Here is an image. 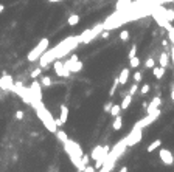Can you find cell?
Wrapping results in <instances>:
<instances>
[{
  "instance_id": "277c9868",
  "label": "cell",
  "mask_w": 174,
  "mask_h": 172,
  "mask_svg": "<svg viewBox=\"0 0 174 172\" xmlns=\"http://www.w3.org/2000/svg\"><path fill=\"white\" fill-rule=\"evenodd\" d=\"M48 45H50V40H48L47 37L41 39L39 42H37V45L33 48V50L28 53V56H26L28 62H36V61H39V57L42 56V53H45V50L48 48Z\"/></svg>"
},
{
  "instance_id": "836d02e7",
  "label": "cell",
  "mask_w": 174,
  "mask_h": 172,
  "mask_svg": "<svg viewBox=\"0 0 174 172\" xmlns=\"http://www.w3.org/2000/svg\"><path fill=\"white\" fill-rule=\"evenodd\" d=\"M137 90H140V88H138V82H135V84L132 85V87L129 88V95H132V96H134L135 93H137Z\"/></svg>"
},
{
  "instance_id": "2e32d148",
  "label": "cell",
  "mask_w": 174,
  "mask_h": 172,
  "mask_svg": "<svg viewBox=\"0 0 174 172\" xmlns=\"http://www.w3.org/2000/svg\"><path fill=\"white\" fill-rule=\"evenodd\" d=\"M165 70H166L165 67H160V65L159 67H154V68H152V74H154L155 79L160 81L163 76H165Z\"/></svg>"
},
{
  "instance_id": "d6a6232c",
  "label": "cell",
  "mask_w": 174,
  "mask_h": 172,
  "mask_svg": "<svg viewBox=\"0 0 174 172\" xmlns=\"http://www.w3.org/2000/svg\"><path fill=\"white\" fill-rule=\"evenodd\" d=\"M81 163H83V166L86 168V166L90 163V155H86V154H84L83 157H81Z\"/></svg>"
},
{
  "instance_id": "e575fe53",
  "label": "cell",
  "mask_w": 174,
  "mask_h": 172,
  "mask_svg": "<svg viewBox=\"0 0 174 172\" xmlns=\"http://www.w3.org/2000/svg\"><path fill=\"white\" fill-rule=\"evenodd\" d=\"M141 79H143V78H141V71L137 70V71L134 73V81H135V82H141Z\"/></svg>"
},
{
  "instance_id": "8d00e7d4",
  "label": "cell",
  "mask_w": 174,
  "mask_h": 172,
  "mask_svg": "<svg viewBox=\"0 0 174 172\" xmlns=\"http://www.w3.org/2000/svg\"><path fill=\"white\" fill-rule=\"evenodd\" d=\"M24 112H22V110H17V112H16V118H17V120H24Z\"/></svg>"
},
{
  "instance_id": "1f68e13d",
  "label": "cell",
  "mask_w": 174,
  "mask_h": 172,
  "mask_svg": "<svg viewBox=\"0 0 174 172\" xmlns=\"http://www.w3.org/2000/svg\"><path fill=\"white\" fill-rule=\"evenodd\" d=\"M151 92V85L149 84H143V87L140 88V93L141 95H146V93H149Z\"/></svg>"
},
{
  "instance_id": "b9f144b4",
  "label": "cell",
  "mask_w": 174,
  "mask_h": 172,
  "mask_svg": "<svg viewBox=\"0 0 174 172\" xmlns=\"http://www.w3.org/2000/svg\"><path fill=\"white\" fill-rule=\"evenodd\" d=\"M128 171H129V169H128V166H123V168H121V169H120L118 172H128Z\"/></svg>"
},
{
  "instance_id": "e0dca14e",
  "label": "cell",
  "mask_w": 174,
  "mask_h": 172,
  "mask_svg": "<svg viewBox=\"0 0 174 172\" xmlns=\"http://www.w3.org/2000/svg\"><path fill=\"white\" fill-rule=\"evenodd\" d=\"M59 120L62 121V124H65L67 120H68V107L65 105V104L61 105V115H59Z\"/></svg>"
},
{
  "instance_id": "52a82bcc",
  "label": "cell",
  "mask_w": 174,
  "mask_h": 172,
  "mask_svg": "<svg viewBox=\"0 0 174 172\" xmlns=\"http://www.w3.org/2000/svg\"><path fill=\"white\" fill-rule=\"evenodd\" d=\"M53 68H54V73L58 74L59 78H70V74H72V71H68L67 68L64 67V62H62V59H56L53 64Z\"/></svg>"
},
{
  "instance_id": "ab89813d",
  "label": "cell",
  "mask_w": 174,
  "mask_h": 172,
  "mask_svg": "<svg viewBox=\"0 0 174 172\" xmlns=\"http://www.w3.org/2000/svg\"><path fill=\"white\" fill-rule=\"evenodd\" d=\"M170 53H171V55H170V59H171V61H173V64H174V45L171 47V50H170Z\"/></svg>"
},
{
  "instance_id": "f546056e",
  "label": "cell",
  "mask_w": 174,
  "mask_h": 172,
  "mask_svg": "<svg viewBox=\"0 0 174 172\" xmlns=\"http://www.w3.org/2000/svg\"><path fill=\"white\" fill-rule=\"evenodd\" d=\"M145 67H146V68H154V67H155V61H154L152 57H148V59L145 61Z\"/></svg>"
},
{
  "instance_id": "603a6c76",
  "label": "cell",
  "mask_w": 174,
  "mask_h": 172,
  "mask_svg": "<svg viewBox=\"0 0 174 172\" xmlns=\"http://www.w3.org/2000/svg\"><path fill=\"white\" fill-rule=\"evenodd\" d=\"M160 146H162V139H154L148 146V152H154V150H157Z\"/></svg>"
},
{
  "instance_id": "30bf717a",
  "label": "cell",
  "mask_w": 174,
  "mask_h": 172,
  "mask_svg": "<svg viewBox=\"0 0 174 172\" xmlns=\"http://www.w3.org/2000/svg\"><path fill=\"white\" fill-rule=\"evenodd\" d=\"M64 67L67 68L68 71H72V73H78V71H81V70H83L84 64L81 62V61H76V62H73L72 59H68V61H65V62H64Z\"/></svg>"
},
{
  "instance_id": "ac0fdd59",
  "label": "cell",
  "mask_w": 174,
  "mask_h": 172,
  "mask_svg": "<svg viewBox=\"0 0 174 172\" xmlns=\"http://www.w3.org/2000/svg\"><path fill=\"white\" fill-rule=\"evenodd\" d=\"M130 103H132V95H126V96H123V101H121V104H120V105H121V110H126L128 109V107L130 105Z\"/></svg>"
},
{
  "instance_id": "5bb4252c",
  "label": "cell",
  "mask_w": 174,
  "mask_h": 172,
  "mask_svg": "<svg viewBox=\"0 0 174 172\" xmlns=\"http://www.w3.org/2000/svg\"><path fill=\"white\" fill-rule=\"evenodd\" d=\"M129 74H130V70H129L128 67H126V68H123V70H121V73H120V76H118V79H120V84H121V85L128 84Z\"/></svg>"
},
{
  "instance_id": "8fae6325",
  "label": "cell",
  "mask_w": 174,
  "mask_h": 172,
  "mask_svg": "<svg viewBox=\"0 0 174 172\" xmlns=\"http://www.w3.org/2000/svg\"><path fill=\"white\" fill-rule=\"evenodd\" d=\"M0 88L2 90H8V92H13L14 88V82H13V78L5 74L3 78H0Z\"/></svg>"
},
{
  "instance_id": "83f0119b",
  "label": "cell",
  "mask_w": 174,
  "mask_h": 172,
  "mask_svg": "<svg viewBox=\"0 0 174 172\" xmlns=\"http://www.w3.org/2000/svg\"><path fill=\"white\" fill-rule=\"evenodd\" d=\"M42 67H37V68H34V70H33V71H31V74H30V76L33 78V79H36V78H39L41 76V74H42Z\"/></svg>"
},
{
  "instance_id": "74e56055",
  "label": "cell",
  "mask_w": 174,
  "mask_h": 172,
  "mask_svg": "<svg viewBox=\"0 0 174 172\" xmlns=\"http://www.w3.org/2000/svg\"><path fill=\"white\" fill-rule=\"evenodd\" d=\"M112 105H113V103H111V101H109V103H106V104H104V112H107V113H109V110H111Z\"/></svg>"
},
{
  "instance_id": "d590c367",
  "label": "cell",
  "mask_w": 174,
  "mask_h": 172,
  "mask_svg": "<svg viewBox=\"0 0 174 172\" xmlns=\"http://www.w3.org/2000/svg\"><path fill=\"white\" fill-rule=\"evenodd\" d=\"M83 172H96V169H95V166H92V164H87L86 168H84V171Z\"/></svg>"
},
{
  "instance_id": "ffe728a7",
  "label": "cell",
  "mask_w": 174,
  "mask_h": 172,
  "mask_svg": "<svg viewBox=\"0 0 174 172\" xmlns=\"http://www.w3.org/2000/svg\"><path fill=\"white\" fill-rule=\"evenodd\" d=\"M54 135H56V138H58V139H59V141H61L62 144H64V143H65V141H67V139H68V135H67V133H65V132L62 130V129H58Z\"/></svg>"
},
{
  "instance_id": "4dcf8cb0",
  "label": "cell",
  "mask_w": 174,
  "mask_h": 172,
  "mask_svg": "<svg viewBox=\"0 0 174 172\" xmlns=\"http://www.w3.org/2000/svg\"><path fill=\"white\" fill-rule=\"evenodd\" d=\"M134 56H137V45H132L129 50V55H128V59H132Z\"/></svg>"
},
{
  "instance_id": "d6986e66",
  "label": "cell",
  "mask_w": 174,
  "mask_h": 172,
  "mask_svg": "<svg viewBox=\"0 0 174 172\" xmlns=\"http://www.w3.org/2000/svg\"><path fill=\"white\" fill-rule=\"evenodd\" d=\"M121 126H123V116L121 115H117L115 120H113V122H112V129H113V130H120Z\"/></svg>"
},
{
  "instance_id": "484cf974",
  "label": "cell",
  "mask_w": 174,
  "mask_h": 172,
  "mask_svg": "<svg viewBox=\"0 0 174 172\" xmlns=\"http://www.w3.org/2000/svg\"><path fill=\"white\" fill-rule=\"evenodd\" d=\"M118 84H120V79H118V76L113 79V84H112V87H111V90H109V95L111 96H113L115 95V92H117V87H118Z\"/></svg>"
},
{
  "instance_id": "9c48e42d",
  "label": "cell",
  "mask_w": 174,
  "mask_h": 172,
  "mask_svg": "<svg viewBox=\"0 0 174 172\" xmlns=\"http://www.w3.org/2000/svg\"><path fill=\"white\" fill-rule=\"evenodd\" d=\"M30 92L33 96V101H42V84L37 82L36 79H33V82L30 85Z\"/></svg>"
},
{
  "instance_id": "8992f818",
  "label": "cell",
  "mask_w": 174,
  "mask_h": 172,
  "mask_svg": "<svg viewBox=\"0 0 174 172\" xmlns=\"http://www.w3.org/2000/svg\"><path fill=\"white\" fill-rule=\"evenodd\" d=\"M160 113H162V112H160V109L154 110L152 113H146V116H143L140 121H137V122H135L134 126H137V127H140V129H145V127H148L149 124H152V122H154V121L157 120V118L160 116Z\"/></svg>"
},
{
  "instance_id": "5b68a950",
  "label": "cell",
  "mask_w": 174,
  "mask_h": 172,
  "mask_svg": "<svg viewBox=\"0 0 174 172\" xmlns=\"http://www.w3.org/2000/svg\"><path fill=\"white\" fill-rule=\"evenodd\" d=\"M141 137H143V129H140L137 126H134L132 127V130H130L126 137H124V139H126V144H128V147L130 146H135L137 143L141 141Z\"/></svg>"
},
{
  "instance_id": "4fadbf2b",
  "label": "cell",
  "mask_w": 174,
  "mask_h": 172,
  "mask_svg": "<svg viewBox=\"0 0 174 172\" xmlns=\"http://www.w3.org/2000/svg\"><path fill=\"white\" fill-rule=\"evenodd\" d=\"M134 5L132 0H117V3H115V8H117V11H124V9H128L130 8Z\"/></svg>"
},
{
  "instance_id": "ba28073f",
  "label": "cell",
  "mask_w": 174,
  "mask_h": 172,
  "mask_svg": "<svg viewBox=\"0 0 174 172\" xmlns=\"http://www.w3.org/2000/svg\"><path fill=\"white\" fill-rule=\"evenodd\" d=\"M159 157L162 160V163L165 166H173L174 163V155L170 149H163V147H159Z\"/></svg>"
},
{
  "instance_id": "f6af8a7d",
  "label": "cell",
  "mask_w": 174,
  "mask_h": 172,
  "mask_svg": "<svg viewBox=\"0 0 174 172\" xmlns=\"http://www.w3.org/2000/svg\"><path fill=\"white\" fill-rule=\"evenodd\" d=\"M171 99L174 101V87H173V92H171Z\"/></svg>"
},
{
  "instance_id": "60d3db41",
  "label": "cell",
  "mask_w": 174,
  "mask_h": 172,
  "mask_svg": "<svg viewBox=\"0 0 174 172\" xmlns=\"http://www.w3.org/2000/svg\"><path fill=\"white\" fill-rule=\"evenodd\" d=\"M70 59H72V61L73 62H76V61H79V59H78V55H73L72 57H70Z\"/></svg>"
},
{
  "instance_id": "7402d4cb",
  "label": "cell",
  "mask_w": 174,
  "mask_h": 172,
  "mask_svg": "<svg viewBox=\"0 0 174 172\" xmlns=\"http://www.w3.org/2000/svg\"><path fill=\"white\" fill-rule=\"evenodd\" d=\"M162 13L165 14V17L170 20V22H173V20H174V9H171V8L168 9V8H163L162 6Z\"/></svg>"
},
{
  "instance_id": "44dd1931",
  "label": "cell",
  "mask_w": 174,
  "mask_h": 172,
  "mask_svg": "<svg viewBox=\"0 0 174 172\" xmlns=\"http://www.w3.org/2000/svg\"><path fill=\"white\" fill-rule=\"evenodd\" d=\"M120 113H121V105H120V104H113L111 107V110H109V115L113 116V118H115L117 115H120Z\"/></svg>"
},
{
  "instance_id": "4316f807",
  "label": "cell",
  "mask_w": 174,
  "mask_h": 172,
  "mask_svg": "<svg viewBox=\"0 0 174 172\" xmlns=\"http://www.w3.org/2000/svg\"><path fill=\"white\" fill-rule=\"evenodd\" d=\"M140 65V59L137 56H134L132 59H129V67H132V68H137Z\"/></svg>"
},
{
  "instance_id": "7a4b0ae2",
  "label": "cell",
  "mask_w": 174,
  "mask_h": 172,
  "mask_svg": "<svg viewBox=\"0 0 174 172\" xmlns=\"http://www.w3.org/2000/svg\"><path fill=\"white\" fill-rule=\"evenodd\" d=\"M64 150H65V154L68 155L72 164L75 166L76 169H78V172H83L84 171V166H83V163H81V157L84 155V152H83V149H81L79 144L76 143L75 139H70L68 138L67 141L64 143Z\"/></svg>"
},
{
  "instance_id": "6da1fadb",
  "label": "cell",
  "mask_w": 174,
  "mask_h": 172,
  "mask_svg": "<svg viewBox=\"0 0 174 172\" xmlns=\"http://www.w3.org/2000/svg\"><path fill=\"white\" fill-rule=\"evenodd\" d=\"M31 107L34 109L37 118L42 121V124L45 126L47 130H50L51 133H56V130L59 129V127L56 126V120H54V116L47 110V107L44 105L42 101H33V103H31Z\"/></svg>"
},
{
  "instance_id": "f1b7e54d",
  "label": "cell",
  "mask_w": 174,
  "mask_h": 172,
  "mask_svg": "<svg viewBox=\"0 0 174 172\" xmlns=\"http://www.w3.org/2000/svg\"><path fill=\"white\" fill-rule=\"evenodd\" d=\"M129 31L128 30H123L121 33H120V40H123V42H128L129 40Z\"/></svg>"
},
{
  "instance_id": "ee69618b",
  "label": "cell",
  "mask_w": 174,
  "mask_h": 172,
  "mask_svg": "<svg viewBox=\"0 0 174 172\" xmlns=\"http://www.w3.org/2000/svg\"><path fill=\"white\" fill-rule=\"evenodd\" d=\"M50 3H58V2H64V0H48Z\"/></svg>"
},
{
  "instance_id": "7bdbcfd3",
  "label": "cell",
  "mask_w": 174,
  "mask_h": 172,
  "mask_svg": "<svg viewBox=\"0 0 174 172\" xmlns=\"http://www.w3.org/2000/svg\"><path fill=\"white\" fill-rule=\"evenodd\" d=\"M5 11V5H2V3H0V14H2Z\"/></svg>"
},
{
  "instance_id": "f35d334b",
  "label": "cell",
  "mask_w": 174,
  "mask_h": 172,
  "mask_svg": "<svg viewBox=\"0 0 174 172\" xmlns=\"http://www.w3.org/2000/svg\"><path fill=\"white\" fill-rule=\"evenodd\" d=\"M107 37H109V31L107 30H103L101 31V39H107Z\"/></svg>"
},
{
  "instance_id": "9a60e30c",
  "label": "cell",
  "mask_w": 174,
  "mask_h": 172,
  "mask_svg": "<svg viewBox=\"0 0 174 172\" xmlns=\"http://www.w3.org/2000/svg\"><path fill=\"white\" fill-rule=\"evenodd\" d=\"M159 62H160V67H170V55L168 51H163L160 53V57H159Z\"/></svg>"
},
{
  "instance_id": "d4e9b609",
  "label": "cell",
  "mask_w": 174,
  "mask_h": 172,
  "mask_svg": "<svg viewBox=\"0 0 174 172\" xmlns=\"http://www.w3.org/2000/svg\"><path fill=\"white\" fill-rule=\"evenodd\" d=\"M41 84L44 85V87H50V85L53 84V81L50 76H41Z\"/></svg>"
},
{
  "instance_id": "cb8c5ba5",
  "label": "cell",
  "mask_w": 174,
  "mask_h": 172,
  "mask_svg": "<svg viewBox=\"0 0 174 172\" xmlns=\"http://www.w3.org/2000/svg\"><path fill=\"white\" fill-rule=\"evenodd\" d=\"M67 23L70 26H75V25H78L79 23V16L78 14H72V16H68V20H67Z\"/></svg>"
},
{
  "instance_id": "3957f363",
  "label": "cell",
  "mask_w": 174,
  "mask_h": 172,
  "mask_svg": "<svg viewBox=\"0 0 174 172\" xmlns=\"http://www.w3.org/2000/svg\"><path fill=\"white\" fill-rule=\"evenodd\" d=\"M103 30H104L103 23L95 25L93 28H87V30H84L81 34L76 36V37H78V42H79V44H90L92 40L96 39V37L101 34V31H103Z\"/></svg>"
},
{
  "instance_id": "7c38bea8",
  "label": "cell",
  "mask_w": 174,
  "mask_h": 172,
  "mask_svg": "<svg viewBox=\"0 0 174 172\" xmlns=\"http://www.w3.org/2000/svg\"><path fill=\"white\" fill-rule=\"evenodd\" d=\"M160 105H162V98L160 96H154L152 101L148 104V107H146V113H152L154 110L160 109Z\"/></svg>"
}]
</instances>
